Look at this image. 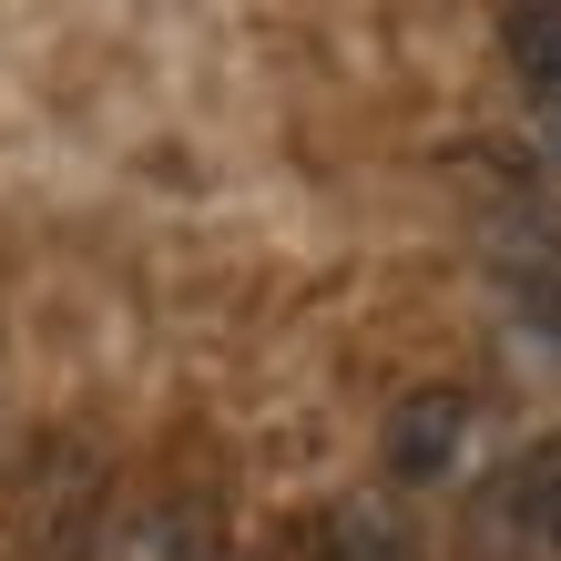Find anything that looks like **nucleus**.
Masks as SVG:
<instances>
[{
    "label": "nucleus",
    "mask_w": 561,
    "mask_h": 561,
    "mask_svg": "<svg viewBox=\"0 0 561 561\" xmlns=\"http://www.w3.org/2000/svg\"><path fill=\"white\" fill-rule=\"evenodd\" d=\"M470 551L480 561H561V428L541 449H520L501 480H480Z\"/></svg>",
    "instance_id": "nucleus-1"
},
{
    "label": "nucleus",
    "mask_w": 561,
    "mask_h": 561,
    "mask_svg": "<svg viewBox=\"0 0 561 561\" xmlns=\"http://www.w3.org/2000/svg\"><path fill=\"white\" fill-rule=\"evenodd\" d=\"M378 459H388L399 490L459 480V459H470V399H459V388H409V399L388 409V428H378Z\"/></svg>",
    "instance_id": "nucleus-2"
},
{
    "label": "nucleus",
    "mask_w": 561,
    "mask_h": 561,
    "mask_svg": "<svg viewBox=\"0 0 561 561\" xmlns=\"http://www.w3.org/2000/svg\"><path fill=\"white\" fill-rule=\"evenodd\" d=\"M307 541H317V561H428L419 520L388 501V490H347V501H327Z\"/></svg>",
    "instance_id": "nucleus-3"
},
{
    "label": "nucleus",
    "mask_w": 561,
    "mask_h": 561,
    "mask_svg": "<svg viewBox=\"0 0 561 561\" xmlns=\"http://www.w3.org/2000/svg\"><path fill=\"white\" fill-rule=\"evenodd\" d=\"M520 327H541L561 347V215L520 225Z\"/></svg>",
    "instance_id": "nucleus-4"
},
{
    "label": "nucleus",
    "mask_w": 561,
    "mask_h": 561,
    "mask_svg": "<svg viewBox=\"0 0 561 561\" xmlns=\"http://www.w3.org/2000/svg\"><path fill=\"white\" fill-rule=\"evenodd\" d=\"M501 61H511L531 92H551V103H561V0H551V11H511V21H501Z\"/></svg>",
    "instance_id": "nucleus-5"
},
{
    "label": "nucleus",
    "mask_w": 561,
    "mask_h": 561,
    "mask_svg": "<svg viewBox=\"0 0 561 561\" xmlns=\"http://www.w3.org/2000/svg\"><path fill=\"white\" fill-rule=\"evenodd\" d=\"M123 561H205V520L194 511H153V520H134Z\"/></svg>",
    "instance_id": "nucleus-6"
},
{
    "label": "nucleus",
    "mask_w": 561,
    "mask_h": 561,
    "mask_svg": "<svg viewBox=\"0 0 561 561\" xmlns=\"http://www.w3.org/2000/svg\"><path fill=\"white\" fill-rule=\"evenodd\" d=\"M531 153H541V174H561V103H541V123H531Z\"/></svg>",
    "instance_id": "nucleus-7"
}]
</instances>
